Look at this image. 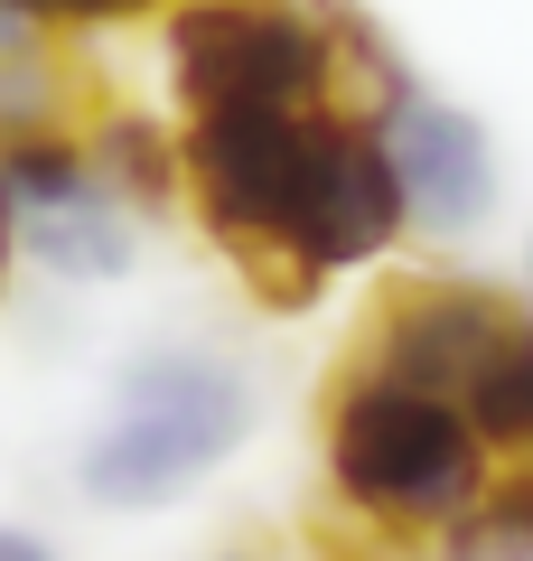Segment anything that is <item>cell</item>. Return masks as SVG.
Listing matches in <instances>:
<instances>
[{"label": "cell", "instance_id": "cell-1", "mask_svg": "<svg viewBox=\"0 0 533 561\" xmlns=\"http://www.w3.org/2000/svg\"><path fill=\"white\" fill-rule=\"evenodd\" d=\"M178 160H188V216L216 234L235 280L281 319L318 309L337 272H365L412 234L384 131L328 113V103L178 113Z\"/></svg>", "mask_w": 533, "mask_h": 561}, {"label": "cell", "instance_id": "cell-2", "mask_svg": "<svg viewBox=\"0 0 533 561\" xmlns=\"http://www.w3.org/2000/svg\"><path fill=\"white\" fill-rule=\"evenodd\" d=\"M318 478H328V515L384 542H440L487 496L496 449L450 393L347 346L318 393Z\"/></svg>", "mask_w": 533, "mask_h": 561}, {"label": "cell", "instance_id": "cell-3", "mask_svg": "<svg viewBox=\"0 0 533 561\" xmlns=\"http://www.w3.org/2000/svg\"><path fill=\"white\" fill-rule=\"evenodd\" d=\"M253 375L216 346H150V356L122 365L113 412L84 440L76 486L113 515L140 505H178L188 486H206L243 440H253Z\"/></svg>", "mask_w": 533, "mask_h": 561}, {"label": "cell", "instance_id": "cell-4", "mask_svg": "<svg viewBox=\"0 0 533 561\" xmlns=\"http://www.w3.org/2000/svg\"><path fill=\"white\" fill-rule=\"evenodd\" d=\"M159 57L178 113H309L337 94L328 0H159Z\"/></svg>", "mask_w": 533, "mask_h": 561}, {"label": "cell", "instance_id": "cell-5", "mask_svg": "<svg viewBox=\"0 0 533 561\" xmlns=\"http://www.w3.org/2000/svg\"><path fill=\"white\" fill-rule=\"evenodd\" d=\"M533 337V309L496 280H458V272H394L365 300V328H355V356L394 365V375L431 383L468 412V393Z\"/></svg>", "mask_w": 533, "mask_h": 561}, {"label": "cell", "instance_id": "cell-6", "mask_svg": "<svg viewBox=\"0 0 533 561\" xmlns=\"http://www.w3.org/2000/svg\"><path fill=\"white\" fill-rule=\"evenodd\" d=\"M384 150H394V179H402V216L412 234L431 243H458L496 216V140L468 103H440V94H402L394 113L375 122Z\"/></svg>", "mask_w": 533, "mask_h": 561}, {"label": "cell", "instance_id": "cell-7", "mask_svg": "<svg viewBox=\"0 0 533 561\" xmlns=\"http://www.w3.org/2000/svg\"><path fill=\"white\" fill-rule=\"evenodd\" d=\"M84 169H94V197H113L122 216H178L188 206V160H178V122L140 113V103L103 94L94 113L76 122Z\"/></svg>", "mask_w": 533, "mask_h": 561}, {"label": "cell", "instance_id": "cell-8", "mask_svg": "<svg viewBox=\"0 0 533 561\" xmlns=\"http://www.w3.org/2000/svg\"><path fill=\"white\" fill-rule=\"evenodd\" d=\"M140 253V216H122L113 197H76L57 216H20V262H38L47 280H122Z\"/></svg>", "mask_w": 533, "mask_h": 561}, {"label": "cell", "instance_id": "cell-9", "mask_svg": "<svg viewBox=\"0 0 533 561\" xmlns=\"http://www.w3.org/2000/svg\"><path fill=\"white\" fill-rule=\"evenodd\" d=\"M328 47H337V113L347 122H384L402 94H412V66H402V47L384 38V20H365L355 0H328Z\"/></svg>", "mask_w": 533, "mask_h": 561}, {"label": "cell", "instance_id": "cell-10", "mask_svg": "<svg viewBox=\"0 0 533 561\" xmlns=\"http://www.w3.org/2000/svg\"><path fill=\"white\" fill-rule=\"evenodd\" d=\"M440 561H533V449H514L487 478V496L431 542Z\"/></svg>", "mask_w": 533, "mask_h": 561}, {"label": "cell", "instance_id": "cell-11", "mask_svg": "<svg viewBox=\"0 0 533 561\" xmlns=\"http://www.w3.org/2000/svg\"><path fill=\"white\" fill-rule=\"evenodd\" d=\"M76 197H94V169H84L76 131H10L0 140V206L10 216H57Z\"/></svg>", "mask_w": 533, "mask_h": 561}, {"label": "cell", "instance_id": "cell-12", "mask_svg": "<svg viewBox=\"0 0 533 561\" xmlns=\"http://www.w3.org/2000/svg\"><path fill=\"white\" fill-rule=\"evenodd\" d=\"M10 10H29L38 28H57V38H84V28H122V20H150L159 0H10Z\"/></svg>", "mask_w": 533, "mask_h": 561}, {"label": "cell", "instance_id": "cell-13", "mask_svg": "<svg viewBox=\"0 0 533 561\" xmlns=\"http://www.w3.org/2000/svg\"><path fill=\"white\" fill-rule=\"evenodd\" d=\"M299 561H402V542L365 534V524H347V515H318L309 542H299Z\"/></svg>", "mask_w": 533, "mask_h": 561}, {"label": "cell", "instance_id": "cell-14", "mask_svg": "<svg viewBox=\"0 0 533 561\" xmlns=\"http://www.w3.org/2000/svg\"><path fill=\"white\" fill-rule=\"evenodd\" d=\"M0 561H57V542L29 534V524H0Z\"/></svg>", "mask_w": 533, "mask_h": 561}, {"label": "cell", "instance_id": "cell-15", "mask_svg": "<svg viewBox=\"0 0 533 561\" xmlns=\"http://www.w3.org/2000/svg\"><path fill=\"white\" fill-rule=\"evenodd\" d=\"M10 272H20V216L0 206V300H10Z\"/></svg>", "mask_w": 533, "mask_h": 561}, {"label": "cell", "instance_id": "cell-16", "mask_svg": "<svg viewBox=\"0 0 533 561\" xmlns=\"http://www.w3.org/2000/svg\"><path fill=\"white\" fill-rule=\"evenodd\" d=\"M197 561H281L272 542H225V552H197Z\"/></svg>", "mask_w": 533, "mask_h": 561}, {"label": "cell", "instance_id": "cell-17", "mask_svg": "<svg viewBox=\"0 0 533 561\" xmlns=\"http://www.w3.org/2000/svg\"><path fill=\"white\" fill-rule=\"evenodd\" d=\"M524 272H533V253H524Z\"/></svg>", "mask_w": 533, "mask_h": 561}]
</instances>
